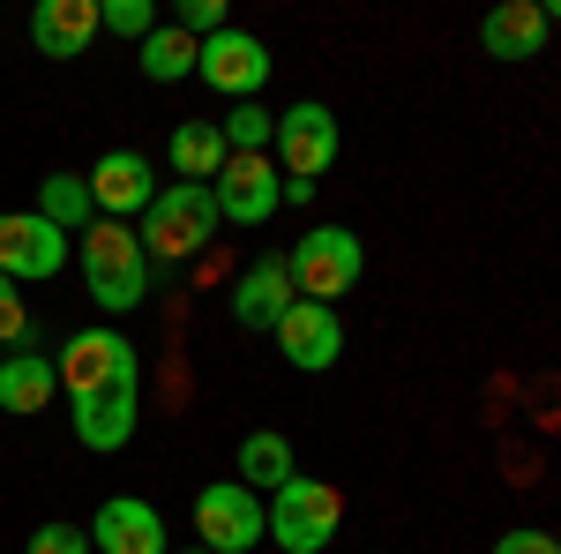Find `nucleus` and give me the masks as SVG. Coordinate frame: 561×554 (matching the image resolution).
<instances>
[{"label": "nucleus", "instance_id": "7ed1b4c3", "mask_svg": "<svg viewBox=\"0 0 561 554\" xmlns=\"http://www.w3.org/2000/svg\"><path fill=\"white\" fill-rule=\"evenodd\" d=\"M337 524H345V495L330 487V479H307L293 472L277 495H270V540L285 554H322L337 540Z\"/></svg>", "mask_w": 561, "mask_h": 554}, {"label": "nucleus", "instance_id": "c85d7f7f", "mask_svg": "<svg viewBox=\"0 0 561 554\" xmlns=\"http://www.w3.org/2000/svg\"><path fill=\"white\" fill-rule=\"evenodd\" d=\"M539 8H547V23H561V0H539Z\"/></svg>", "mask_w": 561, "mask_h": 554}, {"label": "nucleus", "instance_id": "423d86ee", "mask_svg": "<svg viewBox=\"0 0 561 554\" xmlns=\"http://www.w3.org/2000/svg\"><path fill=\"white\" fill-rule=\"evenodd\" d=\"M270 158H277L285 180L314 188L322 172L337 166V113H330V105H314V98L285 105V113H277V135H270Z\"/></svg>", "mask_w": 561, "mask_h": 554}, {"label": "nucleus", "instance_id": "ddd939ff", "mask_svg": "<svg viewBox=\"0 0 561 554\" xmlns=\"http://www.w3.org/2000/svg\"><path fill=\"white\" fill-rule=\"evenodd\" d=\"M90 554H173L165 547V517L142 495H113L90 517Z\"/></svg>", "mask_w": 561, "mask_h": 554}, {"label": "nucleus", "instance_id": "4be33fe9", "mask_svg": "<svg viewBox=\"0 0 561 554\" xmlns=\"http://www.w3.org/2000/svg\"><path fill=\"white\" fill-rule=\"evenodd\" d=\"M195 60H203V45L173 31V23H158L150 38H142V76L150 83H180V76H195Z\"/></svg>", "mask_w": 561, "mask_h": 554}, {"label": "nucleus", "instance_id": "c756f323", "mask_svg": "<svg viewBox=\"0 0 561 554\" xmlns=\"http://www.w3.org/2000/svg\"><path fill=\"white\" fill-rule=\"evenodd\" d=\"M180 554H210V547H180Z\"/></svg>", "mask_w": 561, "mask_h": 554}, {"label": "nucleus", "instance_id": "5701e85b", "mask_svg": "<svg viewBox=\"0 0 561 554\" xmlns=\"http://www.w3.org/2000/svg\"><path fill=\"white\" fill-rule=\"evenodd\" d=\"M217 135H225V150H270L277 113H262V105H232V113L217 121Z\"/></svg>", "mask_w": 561, "mask_h": 554}, {"label": "nucleus", "instance_id": "dca6fc26", "mask_svg": "<svg viewBox=\"0 0 561 554\" xmlns=\"http://www.w3.org/2000/svg\"><path fill=\"white\" fill-rule=\"evenodd\" d=\"M547 8L539 0H502V8H486L479 15V45L494 53V60H539L547 53Z\"/></svg>", "mask_w": 561, "mask_h": 554}, {"label": "nucleus", "instance_id": "a211bd4d", "mask_svg": "<svg viewBox=\"0 0 561 554\" xmlns=\"http://www.w3.org/2000/svg\"><path fill=\"white\" fill-rule=\"evenodd\" d=\"M53 397H60V368H53V352L15 344V352L0 360V412H45Z\"/></svg>", "mask_w": 561, "mask_h": 554}, {"label": "nucleus", "instance_id": "6ab92c4d", "mask_svg": "<svg viewBox=\"0 0 561 554\" xmlns=\"http://www.w3.org/2000/svg\"><path fill=\"white\" fill-rule=\"evenodd\" d=\"M293 472H300V465H293V442H285L277 427H255V434H240V487H255L262 502H270V495H277Z\"/></svg>", "mask_w": 561, "mask_h": 554}, {"label": "nucleus", "instance_id": "7c9ffc66", "mask_svg": "<svg viewBox=\"0 0 561 554\" xmlns=\"http://www.w3.org/2000/svg\"><path fill=\"white\" fill-rule=\"evenodd\" d=\"M554 547H561V532H554Z\"/></svg>", "mask_w": 561, "mask_h": 554}, {"label": "nucleus", "instance_id": "4468645a", "mask_svg": "<svg viewBox=\"0 0 561 554\" xmlns=\"http://www.w3.org/2000/svg\"><path fill=\"white\" fill-rule=\"evenodd\" d=\"M293 299L300 293H293L285 256H255L248 270H240V285H232V323H240V330H277Z\"/></svg>", "mask_w": 561, "mask_h": 554}, {"label": "nucleus", "instance_id": "f3484780", "mask_svg": "<svg viewBox=\"0 0 561 554\" xmlns=\"http://www.w3.org/2000/svg\"><path fill=\"white\" fill-rule=\"evenodd\" d=\"M68 420H76V442L83 450H128L135 442V383L68 397Z\"/></svg>", "mask_w": 561, "mask_h": 554}, {"label": "nucleus", "instance_id": "aec40b11", "mask_svg": "<svg viewBox=\"0 0 561 554\" xmlns=\"http://www.w3.org/2000/svg\"><path fill=\"white\" fill-rule=\"evenodd\" d=\"M38 217H45V225H60L68 240H76V233H90V225H98L90 180H83V172H45V180H38Z\"/></svg>", "mask_w": 561, "mask_h": 554}, {"label": "nucleus", "instance_id": "9d476101", "mask_svg": "<svg viewBox=\"0 0 561 554\" xmlns=\"http://www.w3.org/2000/svg\"><path fill=\"white\" fill-rule=\"evenodd\" d=\"M68 248H76V240H68L60 225H45L38 211H0V278L45 285V278H60Z\"/></svg>", "mask_w": 561, "mask_h": 554}, {"label": "nucleus", "instance_id": "412c9836", "mask_svg": "<svg viewBox=\"0 0 561 554\" xmlns=\"http://www.w3.org/2000/svg\"><path fill=\"white\" fill-rule=\"evenodd\" d=\"M165 158H173L180 180H203V188H210L217 172H225V158H232V150H225L217 121H180V128H173V150H165Z\"/></svg>", "mask_w": 561, "mask_h": 554}, {"label": "nucleus", "instance_id": "cd10ccee", "mask_svg": "<svg viewBox=\"0 0 561 554\" xmlns=\"http://www.w3.org/2000/svg\"><path fill=\"white\" fill-rule=\"evenodd\" d=\"M494 554H561L554 532H539V524H517V532H502L494 540Z\"/></svg>", "mask_w": 561, "mask_h": 554}, {"label": "nucleus", "instance_id": "1a4fd4ad", "mask_svg": "<svg viewBox=\"0 0 561 554\" xmlns=\"http://www.w3.org/2000/svg\"><path fill=\"white\" fill-rule=\"evenodd\" d=\"M270 45L255 38V31H217V38H203V60H195V76L217 90V98H232V105H255V90L270 83Z\"/></svg>", "mask_w": 561, "mask_h": 554}, {"label": "nucleus", "instance_id": "39448f33", "mask_svg": "<svg viewBox=\"0 0 561 554\" xmlns=\"http://www.w3.org/2000/svg\"><path fill=\"white\" fill-rule=\"evenodd\" d=\"M195 540L210 554H248L255 540H270V502L240 479H210L195 495Z\"/></svg>", "mask_w": 561, "mask_h": 554}, {"label": "nucleus", "instance_id": "2eb2a0df", "mask_svg": "<svg viewBox=\"0 0 561 554\" xmlns=\"http://www.w3.org/2000/svg\"><path fill=\"white\" fill-rule=\"evenodd\" d=\"M98 31H105L98 0H38L31 8V45H38L45 60H83Z\"/></svg>", "mask_w": 561, "mask_h": 554}, {"label": "nucleus", "instance_id": "f8f14e48", "mask_svg": "<svg viewBox=\"0 0 561 554\" xmlns=\"http://www.w3.org/2000/svg\"><path fill=\"white\" fill-rule=\"evenodd\" d=\"M270 338H277V352H285L300 375H330L337 352H345V323H337V307H322V299H293Z\"/></svg>", "mask_w": 561, "mask_h": 554}, {"label": "nucleus", "instance_id": "6e6552de", "mask_svg": "<svg viewBox=\"0 0 561 554\" xmlns=\"http://www.w3.org/2000/svg\"><path fill=\"white\" fill-rule=\"evenodd\" d=\"M53 368H60V389L68 397H90V389H121L135 383V344L121 338V330H76V338L53 352Z\"/></svg>", "mask_w": 561, "mask_h": 554}, {"label": "nucleus", "instance_id": "f03ea898", "mask_svg": "<svg viewBox=\"0 0 561 554\" xmlns=\"http://www.w3.org/2000/svg\"><path fill=\"white\" fill-rule=\"evenodd\" d=\"M76 262H83L90 307H105V315H128V307H142V299H150V256H142L135 225L98 217L90 233H76Z\"/></svg>", "mask_w": 561, "mask_h": 554}, {"label": "nucleus", "instance_id": "f257e3e1", "mask_svg": "<svg viewBox=\"0 0 561 554\" xmlns=\"http://www.w3.org/2000/svg\"><path fill=\"white\" fill-rule=\"evenodd\" d=\"M217 195L203 188V180H165L158 195H150V211L135 217V240H142V256L150 262H195L203 248L217 240Z\"/></svg>", "mask_w": 561, "mask_h": 554}, {"label": "nucleus", "instance_id": "0eeeda50", "mask_svg": "<svg viewBox=\"0 0 561 554\" xmlns=\"http://www.w3.org/2000/svg\"><path fill=\"white\" fill-rule=\"evenodd\" d=\"M210 195H217V217L225 225H270L277 203H285V172H277L270 150H232L225 172L210 180Z\"/></svg>", "mask_w": 561, "mask_h": 554}, {"label": "nucleus", "instance_id": "9b49d317", "mask_svg": "<svg viewBox=\"0 0 561 554\" xmlns=\"http://www.w3.org/2000/svg\"><path fill=\"white\" fill-rule=\"evenodd\" d=\"M83 180H90V203H98V217H113V225H135V217L150 211V195L165 188V180L150 172V158H142V150H105V158H98Z\"/></svg>", "mask_w": 561, "mask_h": 554}, {"label": "nucleus", "instance_id": "a878e982", "mask_svg": "<svg viewBox=\"0 0 561 554\" xmlns=\"http://www.w3.org/2000/svg\"><path fill=\"white\" fill-rule=\"evenodd\" d=\"M0 344H8V352L31 344V307H23V285H15V278H0Z\"/></svg>", "mask_w": 561, "mask_h": 554}, {"label": "nucleus", "instance_id": "20e7f679", "mask_svg": "<svg viewBox=\"0 0 561 554\" xmlns=\"http://www.w3.org/2000/svg\"><path fill=\"white\" fill-rule=\"evenodd\" d=\"M285 270H293V293L300 299H345L352 285H359V270H367V248H359V233H345V225H314L300 248L285 256Z\"/></svg>", "mask_w": 561, "mask_h": 554}, {"label": "nucleus", "instance_id": "393cba45", "mask_svg": "<svg viewBox=\"0 0 561 554\" xmlns=\"http://www.w3.org/2000/svg\"><path fill=\"white\" fill-rule=\"evenodd\" d=\"M23 554H90V524H68V517H53L31 532V547Z\"/></svg>", "mask_w": 561, "mask_h": 554}, {"label": "nucleus", "instance_id": "bb28decb", "mask_svg": "<svg viewBox=\"0 0 561 554\" xmlns=\"http://www.w3.org/2000/svg\"><path fill=\"white\" fill-rule=\"evenodd\" d=\"M173 31H187L195 45H203V38H217V31H225V0H180Z\"/></svg>", "mask_w": 561, "mask_h": 554}, {"label": "nucleus", "instance_id": "b1692460", "mask_svg": "<svg viewBox=\"0 0 561 554\" xmlns=\"http://www.w3.org/2000/svg\"><path fill=\"white\" fill-rule=\"evenodd\" d=\"M98 23H105L113 38H135V45H142L158 23H165V15H158L150 0H98Z\"/></svg>", "mask_w": 561, "mask_h": 554}]
</instances>
